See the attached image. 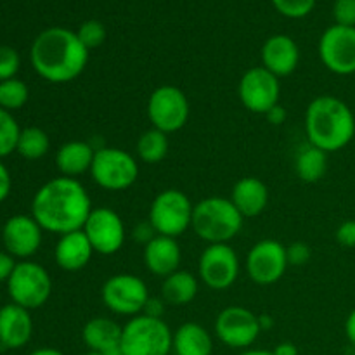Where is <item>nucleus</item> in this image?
Masks as SVG:
<instances>
[{"label":"nucleus","mask_w":355,"mask_h":355,"mask_svg":"<svg viewBox=\"0 0 355 355\" xmlns=\"http://www.w3.org/2000/svg\"><path fill=\"white\" fill-rule=\"evenodd\" d=\"M198 276L210 290H229L239 276V259L234 248L229 243L208 245L198 262Z\"/></svg>","instance_id":"obj_12"},{"label":"nucleus","mask_w":355,"mask_h":355,"mask_svg":"<svg viewBox=\"0 0 355 355\" xmlns=\"http://www.w3.org/2000/svg\"><path fill=\"white\" fill-rule=\"evenodd\" d=\"M189 99L182 89L175 85H162L151 92L148 99V118L153 128L166 135L179 132L189 120Z\"/></svg>","instance_id":"obj_9"},{"label":"nucleus","mask_w":355,"mask_h":355,"mask_svg":"<svg viewBox=\"0 0 355 355\" xmlns=\"http://www.w3.org/2000/svg\"><path fill=\"white\" fill-rule=\"evenodd\" d=\"M194 205L179 189H165L153 200L149 218L156 234L179 238L193 224Z\"/></svg>","instance_id":"obj_6"},{"label":"nucleus","mask_w":355,"mask_h":355,"mask_svg":"<svg viewBox=\"0 0 355 355\" xmlns=\"http://www.w3.org/2000/svg\"><path fill=\"white\" fill-rule=\"evenodd\" d=\"M9 297L19 307L38 309L51 298L52 279L47 270L35 262H19L7 281Z\"/></svg>","instance_id":"obj_8"},{"label":"nucleus","mask_w":355,"mask_h":355,"mask_svg":"<svg viewBox=\"0 0 355 355\" xmlns=\"http://www.w3.org/2000/svg\"><path fill=\"white\" fill-rule=\"evenodd\" d=\"M198 290H200L198 277L191 274L189 270L179 269L163 279L162 298L166 302V305L182 307V305L191 304L196 298Z\"/></svg>","instance_id":"obj_26"},{"label":"nucleus","mask_w":355,"mask_h":355,"mask_svg":"<svg viewBox=\"0 0 355 355\" xmlns=\"http://www.w3.org/2000/svg\"><path fill=\"white\" fill-rule=\"evenodd\" d=\"M319 58L331 73L349 76L355 73V28L333 24L319 40Z\"/></svg>","instance_id":"obj_14"},{"label":"nucleus","mask_w":355,"mask_h":355,"mask_svg":"<svg viewBox=\"0 0 355 355\" xmlns=\"http://www.w3.org/2000/svg\"><path fill=\"white\" fill-rule=\"evenodd\" d=\"M89 52L76 31L52 26L35 38L30 59L38 76L51 83H68L87 68Z\"/></svg>","instance_id":"obj_2"},{"label":"nucleus","mask_w":355,"mask_h":355,"mask_svg":"<svg viewBox=\"0 0 355 355\" xmlns=\"http://www.w3.org/2000/svg\"><path fill=\"white\" fill-rule=\"evenodd\" d=\"M135 151H137L141 162L148 163V165H156L168 155V135L151 127L149 130L142 132L141 137L137 139Z\"/></svg>","instance_id":"obj_28"},{"label":"nucleus","mask_w":355,"mask_h":355,"mask_svg":"<svg viewBox=\"0 0 355 355\" xmlns=\"http://www.w3.org/2000/svg\"><path fill=\"white\" fill-rule=\"evenodd\" d=\"M229 200L234 203L243 217H257L269 203V189L257 177H243L234 184Z\"/></svg>","instance_id":"obj_22"},{"label":"nucleus","mask_w":355,"mask_h":355,"mask_svg":"<svg viewBox=\"0 0 355 355\" xmlns=\"http://www.w3.org/2000/svg\"><path fill=\"white\" fill-rule=\"evenodd\" d=\"M14 267H16V262H14L12 255L6 252H0V283L2 281H9Z\"/></svg>","instance_id":"obj_40"},{"label":"nucleus","mask_w":355,"mask_h":355,"mask_svg":"<svg viewBox=\"0 0 355 355\" xmlns=\"http://www.w3.org/2000/svg\"><path fill=\"white\" fill-rule=\"evenodd\" d=\"M96 149L89 141H69L64 142L55 153V165L64 177H76L90 172Z\"/></svg>","instance_id":"obj_23"},{"label":"nucleus","mask_w":355,"mask_h":355,"mask_svg":"<svg viewBox=\"0 0 355 355\" xmlns=\"http://www.w3.org/2000/svg\"><path fill=\"white\" fill-rule=\"evenodd\" d=\"M266 118L270 125H276V127H279V125H283L284 121H286L288 113H286V110H284V106L276 104V106L270 107V110L267 111Z\"/></svg>","instance_id":"obj_41"},{"label":"nucleus","mask_w":355,"mask_h":355,"mask_svg":"<svg viewBox=\"0 0 355 355\" xmlns=\"http://www.w3.org/2000/svg\"><path fill=\"white\" fill-rule=\"evenodd\" d=\"M259 321H260V328H262V331H267V329L272 328V324H274L272 318H270L269 314L259 315Z\"/></svg>","instance_id":"obj_45"},{"label":"nucleus","mask_w":355,"mask_h":355,"mask_svg":"<svg viewBox=\"0 0 355 355\" xmlns=\"http://www.w3.org/2000/svg\"><path fill=\"white\" fill-rule=\"evenodd\" d=\"M172 343L173 333L163 319L139 314L123 326L120 347L123 355H168Z\"/></svg>","instance_id":"obj_5"},{"label":"nucleus","mask_w":355,"mask_h":355,"mask_svg":"<svg viewBox=\"0 0 355 355\" xmlns=\"http://www.w3.org/2000/svg\"><path fill=\"white\" fill-rule=\"evenodd\" d=\"M288 253V263L293 267H304L311 262L312 250L307 243L295 241L290 246H286Z\"/></svg>","instance_id":"obj_36"},{"label":"nucleus","mask_w":355,"mask_h":355,"mask_svg":"<svg viewBox=\"0 0 355 355\" xmlns=\"http://www.w3.org/2000/svg\"><path fill=\"white\" fill-rule=\"evenodd\" d=\"M19 54L12 47L0 45V82L16 78V73L19 71Z\"/></svg>","instance_id":"obj_34"},{"label":"nucleus","mask_w":355,"mask_h":355,"mask_svg":"<svg viewBox=\"0 0 355 355\" xmlns=\"http://www.w3.org/2000/svg\"><path fill=\"white\" fill-rule=\"evenodd\" d=\"M82 231L89 238L94 252L106 257L120 252L127 236L121 217L107 207L92 208Z\"/></svg>","instance_id":"obj_16"},{"label":"nucleus","mask_w":355,"mask_h":355,"mask_svg":"<svg viewBox=\"0 0 355 355\" xmlns=\"http://www.w3.org/2000/svg\"><path fill=\"white\" fill-rule=\"evenodd\" d=\"M94 253L96 252H94L89 238L80 229V231L59 236V241L54 248V259L62 270L76 272V270H82L89 266Z\"/></svg>","instance_id":"obj_21"},{"label":"nucleus","mask_w":355,"mask_h":355,"mask_svg":"<svg viewBox=\"0 0 355 355\" xmlns=\"http://www.w3.org/2000/svg\"><path fill=\"white\" fill-rule=\"evenodd\" d=\"M238 92L246 110L257 114H266L270 107L279 104V78L267 71L263 66L250 68L239 80Z\"/></svg>","instance_id":"obj_15"},{"label":"nucleus","mask_w":355,"mask_h":355,"mask_svg":"<svg viewBox=\"0 0 355 355\" xmlns=\"http://www.w3.org/2000/svg\"><path fill=\"white\" fill-rule=\"evenodd\" d=\"M132 236H134L135 241L144 243V246H146L149 241H151L153 238H155V236H158V234H156V231H155V229H153L151 222L146 220V222H141V224L135 225L134 232H132Z\"/></svg>","instance_id":"obj_39"},{"label":"nucleus","mask_w":355,"mask_h":355,"mask_svg":"<svg viewBox=\"0 0 355 355\" xmlns=\"http://www.w3.org/2000/svg\"><path fill=\"white\" fill-rule=\"evenodd\" d=\"M335 238L343 248H355V220H345L338 225Z\"/></svg>","instance_id":"obj_37"},{"label":"nucleus","mask_w":355,"mask_h":355,"mask_svg":"<svg viewBox=\"0 0 355 355\" xmlns=\"http://www.w3.org/2000/svg\"><path fill=\"white\" fill-rule=\"evenodd\" d=\"M305 134L309 144L329 153L347 148L355 135V114L345 101L319 96L305 111Z\"/></svg>","instance_id":"obj_3"},{"label":"nucleus","mask_w":355,"mask_h":355,"mask_svg":"<svg viewBox=\"0 0 355 355\" xmlns=\"http://www.w3.org/2000/svg\"><path fill=\"white\" fill-rule=\"evenodd\" d=\"M345 336L350 343L355 347V309L349 314L345 321Z\"/></svg>","instance_id":"obj_43"},{"label":"nucleus","mask_w":355,"mask_h":355,"mask_svg":"<svg viewBox=\"0 0 355 355\" xmlns=\"http://www.w3.org/2000/svg\"><path fill=\"white\" fill-rule=\"evenodd\" d=\"M28 87L19 78H10L0 82V107L6 111L21 110L26 104Z\"/></svg>","instance_id":"obj_30"},{"label":"nucleus","mask_w":355,"mask_h":355,"mask_svg":"<svg viewBox=\"0 0 355 355\" xmlns=\"http://www.w3.org/2000/svg\"><path fill=\"white\" fill-rule=\"evenodd\" d=\"M76 35H78L80 42H82L89 51H92V49L101 47V45L104 44V40H106L107 37V31L106 26H104L101 21L89 19L85 21V23L80 24L78 30H76Z\"/></svg>","instance_id":"obj_32"},{"label":"nucleus","mask_w":355,"mask_h":355,"mask_svg":"<svg viewBox=\"0 0 355 355\" xmlns=\"http://www.w3.org/2000/svg\"><path fill=\"white\" fill-rule=\"evenodd\" d=\"M288 263L286 246L276 239H262L255 243L246 255V272L253 283L269 286L284 276Z\"/></svg>","instance_id":"obj_13"},{"label":"nucleus","mask_w":355,"mask_h":355,"mask_svg":"<svg viewBox=\"0 0 355 355\" xmlns=\"http://www.w3.org/2000/svg\"><path fill=\"white\" fill-rule=\"evenodd\" d=\"M172 350L175 355H211L214 340L205 326L198 322H184L173 333Z\"/></svg>","instance_id":"obj_25"},{"label":"nucleus","mask_w":355,"mask_h":355,"mask_svg":"<svg viewBox=\"0 0 355 355\" xmlns=\"http://www.w3.org/2000/svg\"><path fill=\"white\" fill-rule=\"evenodd\" d=\"M180 259L182 253L175 238L158 234L144 246V266L153 276L168 277L179 270Z\"/></svg>","instance_id":"obj_19"},{"label":"nucleus","mask_w":355,"mask_h":355,"mask_svg":"<svg viewBox=\"0 0 355 355\" xmlns=\"http://www.w3.org/2000/svg\"><path fill=\"white\" fill-rule=\"evenodd\" d=\"M121 331H123V326H120L113 319L94 318L87 321L85 326H83L82 338L89 350L106 354L120 347Z\"/></svg>","instance_id":"obj_24"},{"label":"nucleus","mask_w":355,"mask_h":355,"mask_svg":"<svg viewBox=\"0 0 355 355\" xmlns=\"http://www.w3.org/2000/svg\"><path fill=\"white\" fill-rule=\"evenodd\" d=\"M243 218L229 198L210 196L194 205L191 227L208 245H222L241 232Z\"/></svg>","instance_id":"obj_4"},{"label":"nucleus","mask_w":355,"mask_h":355,"mask_svg":"<svg viewBox=\"0 0 355 355\" xmlns=\"http://www.w3.org/2000/svg\"><path fill=\"white\" fill-rule=\"evenodd\" d=\"M239 355H274L272 350H262V349H248Z\"/></svg>","instance_id":"obj_47"},{"label":"nucleus","mask_w":355,"mask_h":355,"mask_svg":"<svg viewBox=\"0 0 355 355\" xmlns=\"http://www.w3.org/2000/svg\"><path fill=\"white\" fill-rule=\"evenodd\" d=\"M10 184H12V182H10L9 170H7L6 165L0 162V203H2V201L6 200L7 196H9Z\"/></svg>","instance_id":"obj_42"},{"label":"nucleus","mask_w":355,"mask_h":355,"mask_svg":"<svg viewBox=\"0 0 355 355\" xmlns=\"http://www.w3.org/2000/svg\"><path fill=\"white\" fill-rule=\"evenodd\" d=\"M30 355H64L61 350L58 349H51V347H45V349H37L35 352H31Z\"/></svg>","instance_id":"obj_46"},{"label":"nucleus","mask_w":355,"mask_h":355,"mask_svg":"<svg viewBox=\"0 0 355 355\" xmlns=\"http://www.w3.org/2000/svg\"><path fill=\"white\" fill-rule=\"evenodd\" d=\"M90 175L94 182L106 191H125L135 184L139 177L137 159L120 148L104 146L96 151Z\"/></svg>","instance_id":"obj_7"},{"label":"nucleus","mask_w":355,"mask_h":355,"mask_svg":"<svg viewBox=\"0 0 355 355\" xmlns=\"http://www.w3.org/2000/svg\"><path fill=\"white\" fill-rule=\"evenodd\" d=\"M42 231L44 229L30 215H14L6 222L2 231L6 250L19 259L35 255L42 245Z\"/></svg>","instance_id":"obj_17"},{"label":"nucleus","mask_w":355,"mask_h":355,"mask_svg":"<svg viewBox=\"0 0 355 355\" xmlns=\"http://www.w3.org/2000/svg\"><path fill=\"white\" fill-rule=\"evenodd\" d=\"M333 16L340 26L355 28V0H336L333 6Z\"/></svg>","instance_id":"obj_35"},{"label":"nucleus","mask_w":355,"mask_h":355,"mask_svg":"<svg viewBox=\"0 0 355 355\" xmlns=\"http://www.w3.org/2000/svg\"><path fill=\"white\" fill-rule=\"evenodd\" d=\"M295 172L305 184H315L328 172V153L312 144L302 146L295 159Z\"/></svg>","instance_id":"obj_27"},{"label":"nucleus","mask_w":355,"mask_h":355,"mask_svg":"<svg viewBox=\"0 0 355 355\" xmlns=\"http://www.w3.org/2000/svg\"><path fill=\"white\" fill-rule=\"evenodd\" d=\"M149 297L151 295L146 283L134 274H114L101 288L104 307L113 314L127 318L142 314Z\"/></svg>","instance_id":"obj_10"},{"label":"nucleus","mask_w":355,"mask_h":355,"mask_svg":"<svg viewBox=\"0 0 355 355\" xmlns=\"http://www.w3.org/2000/svg\"><path fill=\"white\" fill-rule=\"evenodd\" d=\"M92 211V201L78 179L58 177L45 182L31 201V217L44 231L68 234L80 231Z\"/></svg>","instance_id":"obj_1"},{"label":"nucleus","mask_w":355,"mask_h":355,"mask_svg":"<svg viewBox=\"0 0 355 355\" xmlns=\"http://www.w3.org/2000/svg\"><path fill=\"white\" fill-rule=\"evenodd\" d=\"M165 307H166V302L163 300L162 297H149V300H148V304H146L142 314L149 315V318L163 319V314H165Z\"/></svg>","instance_id":"obj_38"},{"label":"nucleus","mask_w":355,"mask_h":355,"mask_svg":"<svg viewBox=\"0 0 355 355\" xmlns=\"http://www.w3.org/2000/svg\"><path fill=\"white\" fill-rule=\"evenodd\" d=\"M83 355H103V354H99V352H92V350H89V352L83 354Z\"/></svg>","instance_id":"obj_48"},{"label":"nucleus","mask_w":355,"mask_h":355,"mask_svg":"<svg viewBox=\"0 0 355 355\" xmlns=\"http://www.w3.org/2000/svg\"><path fill=\"white\" fill-rule=\"evenodd\" d=\"M262 66L276 75L277 78L288 76L298 68L300 62V49L297 42L288 35H272L262 45Z\"/></svg>","instance_id":"obj_18"},{"label":"nucleus","mask_w":355,"mask_h":355,"mask_svg":"<svg viewBox=\"0 0 355 355\" xmlns=\"http://www.w3.org/2000/svg\"><path fill=\"white\" fill-rule=\"evenodd\" d=\"M274 355H298L297 345H293L291 342H283L279 345H276V349L272 350Z\"/></svg>","instance_id":"obj_44"},{"label":"nucleus","mask_w":355,"mask_h":355,"mask_svg":"<svg viewBox=\"0 0 355 355\" xmlns=\"http://www.w3.org/2000/svg\"><path fill=\"white\" fill-rule=\"evenodd\" d=\"M276 10L290 19H300L312 12L315 0H270Z\"/></svg>","instance_id":"obj_33"},{"label":"nucleus","mask_w":355,"mask_h":355,"mask_svg":"<svg viewBox=\"0 0 355 355\" xmlns=\"http://www.w3.org/2000/svg\"><path fill=\"white\" fill-rule=\"evenodd\" d=\"M215 335L229 349L248 350L262 333L259 315L250 309L232 305L215 319Z\"/></svg>","instance_id":"obj_11"},{"label":"nucleus","mask_w":355,"mask_h":355,"mask_svg":"<svg viewBox=\"0 0 355 355\" xmlns=\"http://www.w3.org/2000/svg\"><path fill=\"white\" fill-rule=\"evenodd\" d=\"M51 149V139L47 132L38 127H28L21 130L19 139H17L16 151L26 159H40Z\"/></svg>","instance_id":"obj_29"},{"label":"nucleus","mask_w":355,"mask_h":355,"mask_svg":"<svg viewBox=\"0 0 355 355\" xmlns=\"http://www.w3.org/2000/svg\"><path fill=\"white\" fill-rule=\"evenodd\" d=\"M33 333V321L28 309L16 304L0 309V345L3 349H21L26 345Z\"/></svg>","instance_id":"obj_20"},{"label":"nucleus","mask_w":355,"mask_h":355,"mask_svg":"<svg viewBox=\"0 0 355 355\" xmlns=\"http://www.w3.org/2000/svg\"><path fill=\"white\" fill-rule=\"evenodd\" d=\"M19 134L21 130L16 118L10 114V111L0 107V158L9 156L10 153L16 151Z\"/></svg>","instance_id":"obj_31"}]
</instances>
